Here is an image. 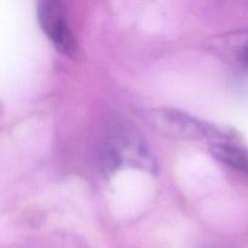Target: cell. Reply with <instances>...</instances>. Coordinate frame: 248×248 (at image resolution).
<instances>
[{
    "label": "cell",
    "instance_id": "2",
    "mask_svg": "<svg viewBox=\"0 0 248 248\" xmlns=\"http://www.w3.org/2000/svg\"><path fill=\"white\" fill-rule=\"evenodd\" d=\"M153 120L162 132L188 138L208 137L210 130L196 119L171 109L154 111Z\"/></svg>",
    "mask_w": 248,
    "mask_h": 248
},
{
    "label": "cell",
    "instance_id": "1",
    "mask_svg": "<svg viewBox=\"0 0 248 248\" xmlns=\"http://www.w3.org/2000/svg\"><path fill=\"white\" fill-rule=\"evenodd\" d=\"M38 21L41 29L62 55L73 57L78 51L75 36L67 19V12L61 1L43 0L38 4Z\"/></svg>",
    "mask_w": 248,
    "mask_h": 248
},
{
    "label": "cell",
    "instance_id": "3",
    "mask_svg": "<svg viewBox=\"0 0 248 248\" xmlns=\"http://www.w3.org/2000/svg\"><path fill=\"white\" fill-rule=\"evenodd\" d=\"M211 152L219 161L248 174V155L244 150L230 144H213Z\"/></svg>",
    "mask_w": 248,
    "mask_h": 248
}]
</instances>
